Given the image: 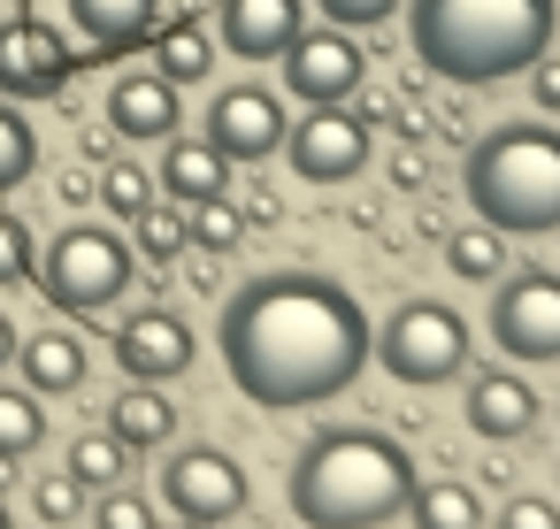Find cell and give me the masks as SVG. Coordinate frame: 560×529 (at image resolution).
Instances as JSON below:
<instances>
[{
	"instance_id": "obj_1",
	"label": "cell",
	"mask_w": 560,
	"mask_h": 529,
	"mask_svg": "<svg viewBox=\"0 0 560 529\" xmlns=\"http://www.w3.org/2000/svg\"><path fill=\"white\" fill-rule=\"evenodd\" d=\"M369 330L376 322L361 315V299L338 277L269 269V277H254L223 299L215 353H223V376L238 384L246 407L300 414V407H323V399L361 384Z\"/></svg>"
},
{
	"instance_id": "obj_2",
	"label": "cell",
	"mask_w": 560,
	"mask_h": 529,
	"mask_svg": "<svg viewBox=\"0 0 560 529\" xmlns=\"http://www.w3.org/2000/svg\"><path fill=\"white\" fill-rule=\"evenodd\" d=\"M415 452L369 422H346V430H323L300 445L284 491H292V514L300 529H384L407 514L415 498Z\"/></svg>"
},
{
	"instance_id": "obj_3",
	"label": "cell",
	"mask_w": 560,
	"mask_h": 529,
	"mask_svg": "<svg viewBox=\"0 0 560 529\" xmlns=\"http://www.w3.org/2000/svg\"><path fill=\"white\" fill-rule=\"evenodd\" d=\"M560 32L552 0H407V39L445 85H499L529 70Z\"/></svg>"
},
{
	"instance_id": "obj_4",
	"label": "cell",
	"mask_w": 560,
	"mask_h": 529,
	"mask_svg": "<svg viewBox=\"0 0 560 529\" xmlns=\"http://www.w3.org/2000/svg\"><path fill=\"white\" fill-rule=\"evenodd\" d=\"M460 192L476 223L499 238H552L560 231V131L552 124H499L468 146Z\"/></svg>"
},
{
	"instance_id": "obj_5",
	"label": "cell",
	"mask_w": 560,
	"mask_h": 529,
	"mask_svg": "<svg viewBox=\"0 0 560 529\" xmlns=\"http://www.w3.org/2000/svg\"><path fill=\"white\" fill-rule=\"evenodd\" d=\"M39 292L62 307V315H101V307H116L124 292H131V277H139V254H131V238L124 231H108V223H62L47 246H39Z\"/></svg>"
},
{
	"instance_id": "obj_6",
	"label": "cell",
	"mask_w": 560,
	"mask_h": 529,
	"mask_svg": "<svg viewBox=\"0 0 560 529\" xmlns=\"http://www.w3.org/2000/svg\"><path fill=\"white\" fill-rule=\"evenodd\" d=\"M369 361H384L399 384H453L476 361V330L445 299H407L384 315V330H369Z\"/></svg>"
},
{
	"instance_id": "obj_7",
	"label": "cell",
	"mask_w": 560,
	"mask_h": 529,
	"mask_svg": "<svg viewBox=\"0 0 560 529\" xmlns=\"http://www.w3.org/2000/svg\"><path fill=\"white\" fill-rule=\"evenodd\" d=\"M491 345H499V361H522V368L560 361V277L552 269L499 277V292H491Z\"/></svg>"
},
{
	"instance_id": "obj_8",
	"label": "cell",
	"mask_w": 560,
	"mask_h": 529,
	"mask_svg": "<svg viewBox=\"0 0 560 529\" xmlns=\"http://www.w3.org/2000/svg\"><path fill=\"white\" fill-rule=\"evenodd\" d=\"M78 78V55L70 39L47 24V16H9L0 24V101H62Z\"/></svg>"
},
{
	"instance_id": "obj_9",
	"label": "cell",
	"mask_w": 560,
	"mask_h": 529,
	"mask_svg": "<svg viewBox=\"0 0 560 529\" xmlns=\"http://www.w3.org/2000/svg\"><path fill=\"white\" fill-rule=\"evenodd\" d=\"M162 498L185 514V521H208V529H223V521H238L246 514V468L223 452V445H185V452H170V468H162Z\"/></svg>"
},
{
	"instance_id": "obj_10",
	"label": "cell",
	"mask_w": 560,
	"mask_h": 529,
	"mask_svg": "<svg viewBox=\"0 0 560 529\" xmlns=\"http://www.w3.org/2000/svg\"><path fill=\"white\" fill-rule=\"evenodd\" d=\"M361 78H369V55L353 47V32L323 24V32H300L284 47V93L307 101V108H346L361 101Z\"/></svg>"
},
{
	"instance_id": "obj_11",
	"label": "cell",
	"mask_w": 560,
	"mask_h": 529,
	"mask_svg": "<svg viewBox=\"0 0 560 529\" xmlns=\"http://www.w3.org/2000/svg\"><path fill=\"white\" fill-rule=\"evenodd\" d=\"M369 124L353 108H307L292 131H284V162L307 177V185H353L369 169Z\"/></svg>"
},
{
	"instance_id": "obj_12",
	"label": "cell",
	"mask_w": 560,
	"mask_h": 529,
	"mask_svg": "<svg viewBox=\"0 0 560 529\" xmlns=\"http://www.w3.org/2000/svg\"><path fill=\"white\" fill-rule=\"evenodd\" d=\"M284 101L269 93V85H223L215 101H208V124H200V139L223 154V162H269V154H284Z\"/></svg>"
},
{
	"instance_id": "obj_13",
	"label": "cell",
	"mask_w": 560,
	"mask_h": 529,
	"mask_svg": "<svg viewBox=\"0 0 560 529\" xmlns=\"http://www.w3.org/2000/svg\"><path fill=\"white\" fill-rule=\"evenodd\" d=\"M116 368L131 384H170L192 368V322L170 315V307H139L116 322Z\"/></svg>"
},
{
	"instance_id": "obj_14",
	"label": "cell",
	"mask_w": 560,
	"mask_h": 529,
	"mask_svg": "<svg viewBox=\"0 0 560 529\" xmlns=\"http://www.w3.org/2000/svg\"><path fill=\"white\" fill-rule=\"evenodd\" d=\"M70 24H78V39H85L78 70H93V62H124V55H139V47L154 39L162 0H70Z\"/></svg>"
},
{
	"instance_id": "obj_15",
	"label": "cell",
	"mask_w": 560,
	"mask_h": 529,
	"mask_svg": "<svg viewBox=\"0 0 560 529\" xmlns=\"http://www.w3.org/2000/svg\"><path fill=\"white\" fill-rule=\"evenodd\" d=\"M537 384L529 376H514L506 361L499 368H468V430L476 437H491V445H514V437H529L537 430Z\"/></svg>"
},
{
	"instance_id": "obj_16",
	"label": "cell",
	"mask_w": 560,
	"mask_h": 529,
	"mask_svg": "<svg viewBox=\"0 0 560 529\" xmlns=\"http://www.w3.org/2000/svg\"><path fill=\"white\" fill-rule=\"evenodd\" d=\"M108 131H116V139H139V146H170V139L185 131L177 85H170L162 70H131V78H116V93H108Z\"/></svg>"
},
{
	"instance_id": "obj_17",
	"label": "cell",
	"mask_w": 560,
	"mask_h": 529,
	"mask_svg": "<svg viewBox=\"0 0 560 529\" xmlns=\"http://www.w3.org/2000/svg\"><path fill=\"white\" fill-rule=\"evenodd\" d=\"M215 24L238 62H284V47L307 32V9L300 0H223Z\"/></svg>"
},
{
	"instance_id": "obj_18",
	"label": "cell",
	"mask_w": 560,
	"mask_h": 529,
	"mask_svg": "<svg viewBox=\"0 0 560 529\" xmlns=\"http://www.w3.org/2000/svg\"><path fill=\"white\" fill-rule=\"evenodd\" d=\"M16 368H24V384L39 391V399H62V391H78L85 384V338H70V330H32L24 345H16Z\"/></svg>"
},
{
	"instance_id": "obj_19",
	"label": "cell",
	"mask_w": 560,
	"mask_h": 529,
	"mask_svg": "<svg viewBox=\"0 0 560 529\" xmlns=\"http://www.w3.org/2000/svg\"><path fill=\"white\" fill-rule=\"evenodd\" d=\"M177 208H192V200H215V192H231V162L208 146V139H170V154H162V177H154Z\"/></svg>"
},
{
	"instance_id": "obj_20",
	"label": "cell",
	"mask_w": 560,
	"mask_h": 529,
	"mask_svg": "<svg viewBox=\"0 0 560 529\" xmlns=\"http://www.w3.org/2000/svg\"><path fill=\"white\" fill-rule=\"evenodd\" d=\"M108 430H116L131 452L170 445V437H177V399H170V384H124L116 407H108Z\"/></svg>"
},
{
	"instance_id": "obj_21",
	"label": "cell",
	"mask_w": 560,
	"mask_h": 529,
	"mask_svg": "<svg viewBox=\"0 0 560 529\" xmlns=\"http://www.w3.org/2000/svg\"><path fill=\"white\" fill-rule=\"evenodd\" d=\"M147 55H154V70L185 93V85H200L208 70H215V39L200 32V16H162L154 24V39H147Z\"/></svg>"
},
{
	"instance_id": "obj_22",
	"label": "cell",
	"mask_w": 560,
	"mask_h": 529,
	"mask_svg": "<svg viewBox=\"0 0 560 529\" xmlns=\"http://www.w3.org/2000/svg\"><path fill=\"white\" fill-rule=\"evenodd\" d=\"M407 521H415V529H483L491 514H483V498H476L468 483L438 475V483H415V498H407Z\"/></svg>"
},
{
	"instance_id": "obj_23",
	"label": "cell",
	"mask_w": 560,
	"mask_h": 529,
	"mask_svg": "<svg viewBox=\"0 0 560 529\" xmlns=\"http://www.w3.org/2000/svg\"><path fill=\"white\" fill-rule=\"evenodd\" d=\"M131 254L154 261V269H170L177 254H192V238H185V208H177V200H147V208L131 215Z\"/></svg>"
},
{
	"instance_id": "obj_24",
	"label": "cell",
	"mask_w": 560,
	"mask_h": 529,
	"mask_svg": "<svg viewBox=\"0 0 560 529\" xmlns=\"http://www.w3.org/2000/svg\"><path fill=\"white\" fill-rule=\"evenodd\" d=\"M445 269L468 277V284H499L506 277V238L491 223H460V231H445Z\"/></svg>"
},
{
	"instance_id": "obj_25",
	"label": "cell",
	"mask_w": 560,
	"mask_h": 529,
	"mask_svg": "<svg viewBox=\"0 0 560 529\" xmlns=\"http://www.w3.org/2000/svg\"><path fill=\"white\" fill-rule=\"evenodd\" d=\"M62 468H70L85 491H116V483H124V468H131V445H124L116 430H78Z\"/></svg>"
},
{
	"instance_id": "obj_26",
	"label": "cell",
	"mask_w": 560,
	"mask_h": 529,
	"mask_svg": "<svg viewBox=\"0 0 560 529\" xmlns=\"http://www.w3.org/2000/svg\"><path fill=\"white\" fill-rule=\"evenodd\" d=\"M39 437H47V399L24 384H0V460H32L39 452Z\"/></svg>"
},
{
	"instance_id": "obj_27",
	"label": "cell",
	"mask_w": 560,
	"mask_h": 529,
	"mask_svg": "<svg viewBox=\"0 0 560 529\" xmlns=\"http://www.w3.org/2000/svg\"><path fill=\"white\" fill-rule=\"evenodd\" d=\"M238 231H246V215L231 208V192H215V200H192V208H185V238H192V254H231V246H238Z\"/></svg>"
},
{
	"instance_id": "obj_28",
	"label": "cell",
	"mask_w": 560,
	"mask_h": 529,
	"mask_svg": "<svg viewBox=\"0 0 560 529\" xmlns=\"http://www.w3.org/2000/svg\"><path fill=\"white\" fill-rule=\"evenodd\" d=\"M32 169H39V131L24 124L16 101H0V192H16Z\"/></svg>"
},
{
	"instance_id": "obj_29",
	"label": "cell",
	"mask_w": 560,
	"mask_h": 529,
	"mask_svg": "<svg viewBox=\"0 0 560 529\" xmlns=\"http://www.w3.org/2000/svg\"><path fill=\"white\" fill-rule=\"evenodd\" d=\"M93 200H108V215H116V223H131V215H139L147 200H162V185H154V177H147L139 162H108V169H101V192H93Z\"/></svg>"
},
{
	"instance_id": "obj_30",
	"label": "cell",
	"mask_w": 560,
	"mask_h": 529,
	"mask_svg": "<svg viewBox=\"0 0 560 529\" xmlns=\"http://www.w3.org/2000/svg\"><path fill=\"white\" fill-rule=\"evenodd\" d=\"M39 269V246H32V223L16 208H0V284H32Z\"/></svg>"
},
{
	"instance_id": "obj_31",
	"label": "cell",
	"mask_w": 560,
	"mask_h": 529,
	"mask_svg": "<svg viewBox=\"0 0 560 529\" xmlns=\"http://www.w3.org/2000/svg\"><path fill=\"white\" fill-rule=\"evenodd\" d=\"M78 506H85V483H78L70 468H62V475H39V483H32V514H39V521L70 529V521H78Z\"/></svg>"
},
{
	"instance_id": "obj_32",
	"label": "cell",
	"mask_w": 560,
	"mask_h": 529,
	"mask_svg": "<svg viewBox=\"0 0 560 529\" xmlns=\"http://www.w3.org/2000/svg\"><path fill=\"white\" fill-rule=\"evenodd\" d=\"M93 529H162L154 521V498H139V491H108V498H93Z\"/></svg>"
},
{
	"instance_id": "obj_33",
	"label": "cell",
	"mask_w": 560,
	"mask_h": 529,
	"mask_svg": "<svg viewBox=\"0 0 560 529\" xmlns=\"http://www.w3.org/2000/svg\"><path fill=\"white\" fill-rule=\"evenodd\" d=\"M483 529H560V498H499V514L483 521Z\"/></svg>"
},
{
	"instance_id": "obj_34",
	"label": "cell",
	"mask_w": 560,
	"mask_h": 529,
	"mask_svg": "<svg viewBox=\"0 0 560 529\" xmlns=\"http://www.w3.org/2000/svg\"><path fill=\"white\" fill-rule=\"evenodd\" d=\"M315 9H323V24H338V32H369V24L399 16L407 0H315Z\"/></svg>"
},
{
	"instance_id": "obj_35",
	"label": "cell",
	"mask_w": 560,
	"mask_h": 529,
	"mask_svg": "<svg viewBox=\"0 0 560 529\" xmlns=\"http://www.w3.org/2000/svg\"><path fill=\"white\" fill-rule=\"evenodd\" d=\"M529 93H537V108H545V116H560V55H552V47L529 62Z\"/></svg>"
},
{
	"instance_id": "obj_36",
	"label": "cell",
	"mask_w": 560,
	"mask_h": 529,
	"mask_svg": "<svg viewBox=\"0 0 560 529\" xmlns=\"http://www.w3.org/2000/svg\"><path fill=\"white\" fill-rule=\"evenodd\" d=\"M93 192H101V185H93V177H78V169H70V177H62V200H70V208H85V200H93Z\"/></svg>"
},
{
	"instance_id": "obj_37",
	"label": "cell",
	"mask_w": 560,
	"mask_h": 529,
	"mask_svg": "<svg viewBox=\"0 0 560 529\" xmlns=\"http://www.w3.org/2000/svg\"><path fill=\"white\" fill-rule=\"evenodd\" d=\"M16 345H24V338H16V315H0V368L16 361Z\"/></svg>"
},
{
	"instance_id": "obj_38",
	"label": "cell",
	"mask_w": 560,
	"mask_h": 529,
	"mask_svg": "<svg viewBox=\"0 0 560 529\" xmlns=\"http://www.w3.org/2000/svg\"><path fill=\"white\" fill-rule=\"evenodd\" d=\"M0 529H16V514H9V498H0Z\"/></svg>"
},
{
	"instance_id": "obj_39",
	"label": "cell",
	"mask_w": 560,
	"mask_h": 529,
	"mask_svg": "<svg viewBox=\"0 0 560 529\" xmlns=\"http://www.w3.org/2000/svg\"><path fill=\"white\" fill-rule=\"evenodd\" d=\"M185 529H208V521H185Z\"/></svg>"
}]
</instances>
